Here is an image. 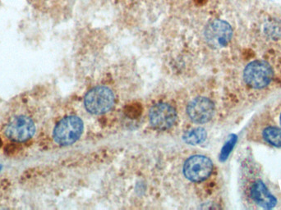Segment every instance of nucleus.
<instances>
[{
	"mask_svg": "<svg viewBox=\"0 0 281 210\" xmlns=\"http://www.w3.org/2000/svg\"><path fill=\"white\" fill-rule=\"evenodd\" d=\"M251 196L259 206H261L265 209H270L275 207L277 204V199L271 194L267 187L261 180L255 181L251 187Z\"/></svg>",
	"mask_w": 281,
	"mask_h": 210,
	"instance_id": "nucleus-9",
	"label": "nucleus"
},
{
	"mask_svg": "<svg viewBox=\"0 0 281 210\" xmlns=\"http://www.w3.org/2000/svg\"><path fill=\"white\" fill-rule=\"evenodd\" d=\"M243 78L250 87L262 89L267 86L272 80L273 70L265 61H253L244 69Z\"/></svg>",
	"mask_w": 281,
	"mask_h": 210,
	"instance_id": "nucleus-3",
	"label": "nucleus"
},
{
	"mask_svg": "<svg viewBox=\"0 0 281 210\" xmlns=\"http://www.w3.org/2000/svg\"><path fill=\"white\" fill-rule=\"evenodd\" d=\"M280 124H281V114H280Z\"/></svg>",
	"mask_w": 281,
	"mask_h": 210,
	"instance_id": "nucleus-13",
	"label": "nucleus"
},
{
	"mask_svg": "<svg viewBox=\"0 0 281 210\" xmlns=\"http://www.w3.org/2000/svg\"><path fill=\"white\" fill-rule=\"evenodd\" d=\"M149 119L150 123L156 129H170L176 122V111L168 103H157L150 110Z\"/></svg>",
	"mask_w": 281,
	"mask_h": 210,
	"instance_id": "nucleus-7",
	"label": "nucleus"
},
{
	"mask_svg": "<svg viewBox=\"0 0 281 210\" xmlns=\"http://www.w3.org/2000/svg\"><path fill=\"white\" fill-rule=\"evenodd\" d=\"M206 137H207V134H206L205 130L201 128H197L186 132L185 134L183 136V140L186 143L190 144L192 146H196V145L202 143Z\"/></svg>",
	"mask_w": 281,
	"mask_h": 210,
	"instance_id": "nucleus-10",
	"label": "nucleus"
},
{
	"mask_svg": "<svg viewBox=\"0 0 281 210\" xmlns=\"http://www.w3.org/2000/svg\"><path fill=\"white\" fill-rule=\"evenodd\" d=\"M83 132V123L77 116L66 117L54 128V141L60 146H69L80 138Z\"/></svg>",
	"mask_w": 281,
	"mask_h": 210,
	"instance_id": "nucleus-1",
	"label": "nucleus"
},
{
	"mask_svg": "<svg viewBox=\"0 0 281 210\" xmlns=\"http://www.w3.org/2000/svg\"><path fill=\"white\" fill-rule=\"evenodd\" d=\"M262 135L267 143L275 147H281V128L269 127L264 130Z\"/></svg>",
	"mask_w": 281,
	"mask_h": 210,
	"instance_id": "nucleus-11",
	"label": "nucleus"
},
{
	"mask_svg": "<svg viewBox=\"0 0 281 210\" xmlns=\"http://www.w3.org/2000/svg\"><path fill=\"white\" fill-rule=\"evenodd\" d=\"M213 163L207 157L194 155L185 162L183 172L188 180L200 182L207 179L212 174Z\"/></svg>",
	"mask_w": 281,
	"mask_h": 210,
	"instance_id": "nucleus-6",
	"label": "nucleus"
},
{
	"mask_svg": "<svg viewBox=\"0 0 281 210\" xmlns=\"http://www.w3.org/2000/svg\"><path fill=\"white\" fill-rule=\"evenodd\" d=\"M237 138L238 137H237L236 135H231L230 139L226 141V143L225 144V146H224L223 149H222V151H221V161H225V160L227 159L228 157H229L230 153H231L233 149H234L235 144H236Z\"/></svg>",
	"mask_w": 281,
	"mask_h": 210,
	"instance_id": "nucleus-12",
	"label": "nucleus"
},
{
	"mask_svg": "<svg viewBox=\"0 0 281 210\" xmlns=\"http://www.w3.org/2000/svg\"><path fill=\"white\" fill-rule=\"evenodd\" d=\"M214 113V103L205 97L194 98L187 105V115L192 122L196 123H207L212 119Z\"/></svg>",
	"mask_w": 281,
	"mask_h": 210,
	"instance_id": "nucleus-8",
	"label": "nucleus"
},
{
	"mask_svg": "<svg viewBox=\"0 0 281 210\" xmlns=\"http://www.w3.org/2000/svg\"><path fill=\"white\" fill-rule=\"evenodd\" d=\"M115 103V96L111 89L106 86H97L91 89L84 98L88 112L102 114L109 112Z\"/></svg>",
	"mask_w": 281,
	"mask_h": 210,
	"instance_id": "nucleus-2",
	"label": "nucleus"
},
{
	"mask_svg": "<svg viewBox=\"0 0 281 210\" xmlns=\"http://www.w3.org/2000/svg\"><path fill=\"white\" fill-rule=\"evenodd\" d=\"M36 126L32 119L27 116L14 118L5 128V136L15 142H25L33 137Z\"/></svg>",
	"mask_w": 281,
	"mask_h": 210,
	"instance_id": "nucleus-5",
	"label": "nucleus"
},
{
	"mask_svg": "<svg viewBox=\"0 0 281 210\" xmlns=\"http://www.w3.org/2000/svg\"><path fill=\"white\" fill-rule=\"evenodd\" d=\"M205 39L208 45L214 49L226 47L231 41L232 27L227 22L220 19L210 21L205 26Z\"/></svg>",
	"mask_w": 281,
	"mask_h": 210,
	"instance_id": "nucleus-4",
	"label": "nucleus"
}]
</instances>
